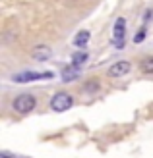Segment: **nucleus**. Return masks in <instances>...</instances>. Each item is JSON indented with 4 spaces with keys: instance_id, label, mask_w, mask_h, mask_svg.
<instances>
[{
    "instance_id": "f257e3e1",
    "label": "nucleus",
    "mask_w": 153,
    "mask_h": 158,
    "mask_svg": "<svg viewBox=\"0 0 153 158\" xmlns=\"http://www.w3.org/2000/svg\"><path fill=\"white\" fill-rule=\"evenodd\" d=\"M126 44V19L116 18L115 27H112V46L115 48H124Z\"/></svg>"
},
{
    "instance_id": "f03ea898",
    "label": "nucleus",
    "mask_w": 153,
    "mask_h": 158,
    "mask_svg": "<svg viewBox=\"0 0 153 158\" xmlns=\"http://www.w3.org/2000/svg\"><path fill=\"white\" fill-rule=\"evenodd\" d=\"M35 106H37V98L33 94H20V97L14 98V110L20 114H29Z\"/></svg>"
},
{
    "instance_id": "7ed1b4c3",
    "label": "nucleus",
    "mask_w": 153,
    "mask_h": 158,
    "mask_svg": "<svg viewBox=\"0 0 153 158\" xmlns=\"http://www.w3.org/2000/svg\"><path fill=\"white\" fill-rule=\"evenodd\" d=\"M72 106H74V98H72V94H68V93H56L51 98V108L54 112H66Z\"/></svg>"
},
{
    "instance_id": "20e7f679",
    "label": "nucleus",
    "mask_w": 153,
    "mask_h": 158,
    "mask_svg": "<svg viewBox=\"0 0 153 158\" xmlns=\"http://www.w3.org/2000/svg\"><path fill=\"white\" fill-rule=\"evenodd\" d=\"M52 73L51 72H23L14 75L16 83H29V81H39V79H51Z\"/></svg>"
},
{
    "instance_id": "39448f33",
    "label": "nucleus",
    "mask_w": 153,
    "mask_h": 158,
    "mask_svg": "<svg viewBox=\"0 0 153 158\" xmlns=\"http://www.w3.org/2000/svg\"><path fill=\"white\" fill-rule=\"evenodd\" d=\"M132 69V64L126 60H120V62H115L110 68H109V77H124L126 73H130Z\"/></svg>"
},
{
    "instance_id": "423d86ee",
    "label": "nucleus",
    "mask_w": 153,
    "mask_h": 158,
    "mask_svg": "<svg viewBox=\"0 0 153 158\" xmlns=\"http://www.w3.org/2000/svg\"><path fill=\"white\" fill-rule=\"evenodd\" d=\"M31 56H33L37 62H47L51 56H52V52H51V48L49 46H45V44H39V46H35L33 50H31Z\"/></svg>"
},
{
    "instance_id": "0eeeda50",
    "label": "nucleus",
    "mask_w": 153,
    "mask_h": 158,
    "mask_svg": "<svg viewBox=\"0 0 153 158\" xmlns=\"http://www.w3.org/2000/svg\"><path fill=\"white\" fill-rule=\"evenodd\" d=\"M79 77V68H76V66H66L62 69V81H66V83H70V81H74V79H78Z\"/></svg>"
},
{
    "instance_id": "6e6552de",
    "label": "nucleus",
    "mask_w": 153,
    "mask_h": 158,
    "mask_svg": "<svg viewBox=\"0 0 153 158\" xmlns=\"http://www.w3.org/2000/svg\"><path fill=\"white\" fill-rule=\"evenodd\" d=\"M89 37H91V33H89L87 29L78 31V33H76V37H74V44L78 46V48H82V46H85L87 43H89Z\"/></svg>"
},
{
    "instance_id": "1a4fd4ad",
    "label": "nucleus",
    "mask_w": 153,
    "mask_h": 158,
    "mask_svg": "<svg viewBox=\"0 0 153 158\" xmlns=\"http://www.w3.org/2000/svg\"><path fill=\"white\" fill-rule=\"evenodd\" d=\"M140 69L143 73H153V56H146L140 62Z\"/></svg>"
},
{
    "instance_id": "9d476101",
    "label": "nucleus",
    "mask_w": 153,
    "mask_h": 158,
    "mask_svg": "<svg viewBox=\"0 0 153 158\" xmlns=\"http://www.w3.org/2000/svg\"><path fill=\"white\" fill-rule=\"evenodd\" d=\"M85 60H87V52H83V50H82V52H76L74 56H72V66L79 68V66H82Z\"/></svg>"
},
{
    "instance_id": "9b49d317",
    "label": "nucleus",
    "mask_w": 153,
    "mask_h": 158,
    "mask_svg": "<svg viewBox=\"0 0 153 158\" xmlns=\"http://www.w3.org/2000/svg\"><path fill=\"white\" fill-rule=\"evenodd\" d=\"M143 41H146V29H140L138 33H136V37H134V43L140 44V43H143Z\"/></svg>"
},
{
    "instance_id": "f8f14e48",
    "label": "nucleus",
    "mask_w": 153,
    "mask_h": 158,
    "mask_svg": "<svg viewBox=\"0 0 153 158\" xmlns=\"http://www.w3.org/2000/svg\"><path fill=\"white\" fill-rule=\"evenodd\" d=\"M87 83H89V85L85 87L87 91H95V89H99V81H97V79H93V81H87Z\"/></svg>"
}]
</instances>
